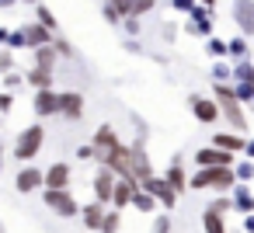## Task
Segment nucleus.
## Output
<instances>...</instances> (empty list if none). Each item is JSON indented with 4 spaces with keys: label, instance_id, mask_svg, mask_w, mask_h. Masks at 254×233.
<instances>
[{
    "label": "nucleus",
    "instance_id": "obj_10",
    "mask_svg": "<svg viewBox=\"0 0 254 233\" xmlns=\"http://www.w3.org/2000/svg\"><path fill=\"white\" fill-rule=\"evenodd\" d=\"M195 167H233V153H226V150L209 143V146H202L195 153Z\"/></svg>",
    "mask_w": 254,
    "mask_h": 233
},
{
    "label": "nucleus",
    "instance_id": "obj_40",
    "mask_svg": "<svg viewBox=\"0 0 254 233\" xmlns=\"http://www.w3.org/2000/svg\"><path fill=\"white\" fill-rule=\"evenodd\" d=\"M157 7V0H132V14L136 18H143V14H150Z\"/></svg>",
    "mask_w": 254,
    "mask_h": 233
},
{
    "label": "nucleus",
    "instance_id": "obj_28",
    "mask_svg": "<svg viewBox=\"0 0 254 233\" xmlns=\"http://www.w3.org/2000/svg\"><path fill=\"white\" fill-rule=\"evenodd\" d=\"M233 94L240 98V105H254V80H233Z\"/></svg>",
    "mask_w": 254,
    "mask_h": 233
},
{
    "label": "nucleus",
    "instance_id": "obj_18",
    "mask_svg": "<svg viewBox=\"0 0 254 233\" xmlns=\"http://www.w3.org/2000/svg\"><path fill=\"white\" fill-rule=\"evenodd\" d=\"M53 35H56V32H49V28H46V25H39V21H35V25H25V42H28V49L49 46V42H53Z\"/></svg>",
    "mask_w": 254,
    "mask_h": 233
},
{
    "label": "nucleus",
    "instance_id": "obj_21",
    "mask_svg": "<svg viewBox=\"0 0 254 233\" xmlns=\"http://www.w3.org/2000/svg\"><path fill=\"white\" fill-rule=\"evenodd\" d=\"M119 143V136H115V129L112 125H98V132H94V139H91V146L98 150V157L105 153V150H112Z\"/></svg>",
    "mask_w": 254,
    "mask_h": 233
},
{
    "label": "nucleus",
    "instance_id": "obj_33",
    "mask_svg": "<svg viewBox=\"0 0 254 233\" xmlns=\"http://www.w3.org/2000/svg\"><path fill=\"white\" fill-rule=\"evenodd\" d=\"M53 49H56V53H60V56H66V59H70V56H77V49H73V46H70V39H63V35H60V32H56V35H53Z\"/></svg>",
    "mask_w": 254,
    "mask_h": 233
},
{
    "label": "nucleus",
    "instance_id": "obj_16",
    "mask_svg": "<svg viewBox=\"0 0 254 233\" xmlns=\"http://www.w3.org/2000/svg\"><path fill=\"white\" fill-rule=\"evenodd\" d=\"M14 188H18L21 195H28V191H35V188H42V171H35V167H21V171H18V177H14Z\"/></svg>",
    "mask_w": 254,
    "mask_h": 233
},
{
    "label": "nucleus",
    "instance_id": "obj_15",
    "mask_svg": "<svg viewBox=\"0 0 254 233\" xmlns=\"http://www.w3.org/2000/svg\"><path fill=\"white\" fill-rule=\"evenodd\" d=\"M42 184L46 188H70V164H53L46 174H42Z\"/></svg>",
    "mask_w": 254,
    "mask_h": 233
},
{
    "label": "nucleus",
    "instance_id": "obj_46",
    "mask_svg": "<svg viewBox=\"0 0 254 233\" xmlns=\"http://www.w3.org/2000/svg\"><path fill=\"white\" fill-rule=\"evenodd\" d=\"M153 233H171V216H157L153 219Z\"/></svg>",
    "mask_w": 254,
    "mask_h": 233
},
{
    "label": "nucleus",
    "instance_id": "obj_8",
    "mask_svg": "<svg viewBox=\"0 0 254 233\" xmlns=\"http://www.w3.org/2000/svg\"><path fill=\"white\" fill-rule=\"evenodd\" d=\"M188 108H191V115H195L202 125L219 122V105H216V98H198V94H191V98H188Z\"/></svg>",
    "mask_w": 254,
    "mask_h": 233
},
{
    "label": "nucleus",
    "instance_id": "obj_20",
    "mask_svg": "<svg viewBox=\"0 0 254 233\" xmlns=\"http://www.w3.org/2000/svg\"><path fill=\"white\" fill-rule=\"evenodd\" d=\"M132 191H136V181L119 177V181H115V191H112V209H126V205L132 202Z\"/></svg>",
    "mask_w": 254,
    "mask_h": 233
},
{
    "label": "nucleus",
    "instance_id": "obj_26",
    "mask_svg": "<svg viewBox=\"0 0 254 233\" xmlns=\"http://www.w3.org/2000/svg\"><path fill=\"white\" fill-rule=\"evenodd\" d=\"M202 226H205V233H226V223H223V216L216 209H205L202 212Z\"/></svg>",
    "mask_w": 254,
    "mask_h": 233
},
{
    "label": "nucleus",
    "instance_id": "obj_50",
    "mask_svg": "<svg viewBox=\"0 0 254 233\" xmlns=\"http://www.w3.org/2000/svg\"><path fill=\"white\" fill-rule=\"evenodd\" d=\"M244 153H247V157L254 160V139H247V143H244Z\"/></svg>",
    "mask_w": 254,
    "mask_h": 233
},
{
    "label": "nucleus",
    "instance_id": "obj_36",
    "mask_svg": "<svg viewBox=\"0 0 254 233\" xmlns=\"http://www.w3.org/2000/svg\"><path fill=\"white\" fill-rule=\"evenodd\" d=\"M205 209H216L219 216H226V212L233 209V198H230V195H219V198H212V202H209Z\"/></svg>",
    "mask_w": 254,
    "mask_h": 233
},
{
    "label": "nucleus",
    "instance_id": "obj_5",
    "mask_svg": "<svg viewBox=\"0 0 254 233\" xmlns=\"http://www.w3.org/2000/svg\"><path fill=\"white\" fill-rule=\"evenodd\" d=\"M188 14H191V18L185 21V32H188V35H195V39H209V35H212V7L195 4Z\"/></svg>",
    "mask_w": 254,
    "mask_h": 233
},
{
    "label": "nucleus",
    "instance_id": "obj_9",
    "mask_svg": "<svg viewBox=\"0 0 254 233\" xmlns=\"http://www.w3.org/2000/svg\"><path fill=\"white\" fill-rule=\"evenodd\" d=\"M35 115L39 118H53V115H60V91L56 87H42V91H35Z\"/></svg>",
    "mask_w": 254,
    "mask_h": 233
},
{
    "label": "nucleus",
    "instance_id": "obj_34",
    "mask_svg": "<svg viewBox=\"0 0 254 233\" xmlns=\"http://www.w3.org/2000/svg\"><path fill=\"white\" fill-rule=\"evenodd\" d=\"M233 174H237V181H254V160L247 157L244 164H237V167H233Z\"/></svg>",
    "mask_w": 254,
    "mask_h": 233
},
{
    "label": "nucleus",
    "instance_id": "obj_6",
    "mask_svg": "<svg viewBox=\"0 0 254 233\" xmlns=\"http://www.w3.org/2000/svg\"><path fill=\"white\" fill-rule=\"evenodd\" d=\"M139 188H143V191H150V195H153V198H157L164 209H174V202H178V191L167 184V177L150 174V177H143V181H139Z\"/></svg>",
    "mask_w": 254,
    "mask_h": 233
},
{
    "label": "nucleus",
    "instance_id": "obj_32",
    "mask_svg": "<svg viewBox=\"0 0 254 233\" xmlns=\"http://www.w3.org/2000/svg\"><path fill=\"white\" fill-rule=\"evenodd\" d=\"M230 77H233V66H230L226 59H216V63H212V80H219V84H226Z\"/></svg>",
    "mask_w": 254,
    "mask_h": 233
},
{
    "label": "nucleus",
    "instance_id": "obj_22",
    "mask_svg": "<svg viewBox=\"0 0 254 233\" xmlns=\"http://www.w3.org/2000/svg\"><path fill=\"white\" fill-rule=\"evenodd\" d=\"M32 53H35V66L56 70V63H60V53L53 49V42H49V46H39V49H32Z\"/></svg>",
    "mask_w": 254,
    "mask_h": 233
},
{
    "label": "nucleus",
    "instance_id": "obj_44",
    "mask_svg": "<svg viewBox=\"0 0 254 233\" xmlns=\"http://www.w3.org/2000/svg\"><path fill=\"white\" fill-rule=\"evenodd\" d=\"M195 4H198V0H171V7H174L178 14H188V11H191Z\"/></svg>",
    "mask_w": 254,
    "mask_h": 233
},
{
    "label": "nucleus",
    "instance_id": "obj_7",
    "mask_svg": "<svg viewBox=\"0 0 254 233\" xmlns=\"http://www.w3.org/2000/svg\"><path fill=\"white\" fill-rule=\"evenodd\" d=\"M60 118H66V122L84 118V94L80 91H60Z\"/></svg>",
    "mask_w": 254,
    "mask_h": 233
},
{
    "label": "nucleus",
    "instance_id": "obj_27",
    "mask_svg": "<svg viewBox=\"0 0 254 233\" xmlns=\"http://www.w3.org/2000/svg\"><path fill=\"white\" fill-rule=\"evenodd\" d=\"M167 184H171V188H174L178 195H181V191L188 188V177H185V171H181V164H171V167H167Z\"/></svg>",
    "mask_w": 254,
    "mask_h": 233
},
{
    "label": "nucleus",
    "instance_id": "obj_52",
    "mask_svg": "<svg viewBox=\"0 0 254 233\" xmlns=\"http://www.w3.org/2000/svg\"><path fill=\"white\" fill-rule=\"evenodd\" d=\"M0 233H4V223H0Z\"/></svg>",
    "mask_w": 254,
    "mask_h": 233
},
{
    "label": "nucleus",
    "instance_id": "obj_49",
    "mask_svg": "<svg viewBox=\"0 0 254 233\" xmlns=\"http://www.w3.org/2000/svg\"><path fill=\"white\" fill-rule=\"evenodd\" d=\"M7 39H11V28H4V25H0V46H7Z\"/></svg>",
    "mask_w": 254,
    "mask_h": 233
},
{
    "label": "nucleus",
    "instance_id": "obj_43",
    "mask_svg": "<svg viewBox=\"0 0 254 233\" xmlns=\"http://www.w3.org/2000/svg\"><path fill=\"white\" fill-rule=\"evenodd\" d=\"M14 108V94L11 91H0V115H7Z\"/></svg>",
    "mask_w": 254,
    "mask_h": 233
},
{
    "label": "nucleus",
    "instance_id": "obj_35",
    "mask_svg": "<svg viewBox=\"0 0 254 233\" xmlns=\"http://www.w3.org/2000/svg\"><path fill=\"white\" fill-rule=\"evenodd\" d=\"M14 70V49L0 46V73H11Z\"/></svg>",
    "mask_w": 254,
    "mask_h": 233
},
{
    "label": "nucleus",
    "instance_id": "obj_19",
    "mask_svg": "<svg viewBox=\"0 0 254 233\" xmlns=\"http://www.w3.org/2000/svg\"><path fill=\"white\" fill-rule=\"evenodd\" d=\"M244 132H216L212 136V146H219V150H226V153H244Z\"/></svg>",
    "mask_w": 254,
    "mask_h": 233
},
{
    "label": "nucleus",
    "instance_id": "obj_51",
    "mask_svg": "<svg viewBox=\"0 0 254 233\" xmlns=\"http://www.w3.org/2000/svg\"><path fill=\"white\" fill-rule=\"evenodd\" d=\"M18 4V0H0V7H14Z\"/></svg>",
    "mask_w": 254,
    "mask_h": 233
},
{
    "label": "nucleus",
    "instance_id": "obj_47",
    "mask_svg": "<svg viewBox=\"0 0 254 233\" xmlns=\"http://www.w3.org/2000/svg\"><path fill=\"white\" fill-rule=\"evenodd\" d=\"M108 4H112L122 18H126V14H132V0H108Z\"/></svg>",
    "mask_w": 254,
    "mask_h": 233
},
{
    "label": "nucleus",
    "instance_id": "obj_45",
    "mask_svg": "<svg viewBox=\"0 0 254 233\" xmlns=\"http://www.w3.org/2000/svg\"><path fill=\"white\" fill-rule=\"evenodd\" d=\"M98 157V150L91 146V143H84V146H77V160H94Z\"/></svg>",
    "mask_w": 254,
    "mask_h": 233
},
{
    "label": "nucleus",
    "instance_id": "obj_1",
    "mask_svg": "<svg viewBox=\"0 0 254 233\" xmlns=\"http://www.w3.org/2000/svg\"><path fill=\"white\" fill-rule=\"evenodd\" d=\"M212 98H216V105H219V115L230 122V129H233V132H244V129H247V115H244L240 98L233 94V87L212 80Z\"/></svg>",
    "mask_w": 254,
    "mask_h": 233
},
{
    "label": "nucleus",
    "instance_id": "obj_30",
    "mask_svg": "<svg viewBox=\"0 0 254 233\" xmlns=\"http://www.w3.org/2000/svg\"><path fill=\"white\" fill-rule=\"evenodd\" d=\"M205 53H209L212 59H226V42L216 39V35H209V39H205Z\"/></svg>",
    "mask_w": 254,
    "mask_h": 233
},
{
    "label": "nucleus",
    "instance_id": "obj_38",
    "mask_svg": "<svg viewBox=\"0 0 254 233\" xmlns=\"http://www.w3.org/2000/svg\"><path fill=\"white\" fill-rule=\"evenodd\" d=\"M7 49H14V53H18V49H28V42H25V28H14V32H11Z\"/></svg>",
    "mask_w": 254,
    "mask_h": 233
},
{
    "label": "nucleus",
    "instance_id": "obj_2",
    "mask_svg": "<svg viewBox=\"0 0 254 233\" xmlns=\"http://www.w3.org/2000/svg\"><path fill=\"white\" fill-rule=\"evenodd\" d=\"M233 184H237V174H233V167H198V171L188 177V188H191V191L212 188V191L226 195V191H233Z\"/></svg>",
    "mask_w": 254,
    "mask_h": 233
},
{
    "label": "nucleus",
    "instance_id": "obj_14",
    "mask_svg": "<svg viewBox=\"0 0 254 233\" xmlns=\"http://www.w3.org/2000/svg\"><path fill=\"white\" fill-rule=\"evenodd\" d=\"M25 84H28L32 91L53 87V84H56V70H46V66H32V70H25Z\"/></svg>",
    "mask_w": 254,
    "mask_h": 233
},
{
    "label": "nucleus",
    "instance_id": "obj_48",
    "mask_svg": "<svg viewBox=\"0 0 254 233\" xmlns=\"http://www.w3.org/2000/svg\"><path fill=\"white\" fill-rule=\"evenodd\" d=\"M244 230H247V233H254V212H247V216H244Z\"/></svg>",
    "mask_w": 254,
    "mask_h": 233
},
{
    "label": "nucleus",
    "instance_id": "obj_31",
    "mask_svg": "<svg viewBox=\"0 0 254 233\" xmlns=\"http://www.w3.org/2000/svg\"><path fill=\"white\" fill-rule=\"evenodd\" d=\"M233 80H254V63L251 59H237L233 63Z\"/></svg>",
    "mask_w": 254,
    "mask_h": 233
},
{
    "label": "nucleus",
    "instance_id": "obj_4",
    "mask_svg": "<svg viewBox=\"0 0 254 233\" xmlns=\"http://www.w3.org/2000/svg\"><path fill=\"white\" fill-rule=\"evenodd\" d=\"M46 209H53L56 216H63V219H70V216H77V198L66 191V188H46Z\"/></svg>",
    "mask_w": 254,
    "mask_h": 233
},
{
    "label": "nucleus",
    "instance_id": "obj_41",
    "mask_svg": "<svg viewBox=\"0 0 254 233\" xmlns=\"http://www.w3.org/2000/svg\"><path fill=\"white\" fill-rule=\"evenodd\" d=\"M101 14H105V21H108V25H122V14H119V11H115V7L108 4V0H105V7H101Z\"/></svg>",
    "mask_w": 254,
    "mask_h": 233
},
{
    "label": "nucleus",
    "instance_id": "obj_23",
    "mask_svg": "<svg viewBox=\"0 0 254 233\" xmlns=\"http://www.w3.org/2000/svg\"><path fill=\"white\" fill-rule=\"evenodd\" d=\"M247 53H251V46H247V35H237V39H230L226 42V59H247Z\"/></svg>",
    "mask_w": 254,
    "mask_h": 233
},
{
    "label": "nucleus",
    "instance_id": "obj_25",
    "mask_svg": "<svg viewBox=\"0 0 254 233\" xmlns=\"http://www.w3.org/2000/svg\"><path fill=\"white\" fill-rule=\"evenodd\" d=\"M101 219H105V205H101V202L84 205V223H87L91 230H101Z\"/></svg>",
    "mask_w": 254,
    "mask_h": 233
},
{
    "label": "nucleus",
    "instance_id": "obj_29",
    "mask_svg": "<svg viewBox=\"0 0 254 233\" xmlns=\"http://www.w3.org/2000/svg\"><path fill=\"white\" fill-rule=\"evenodd\" d=\"M35 21H39V25H46L49 32H56V14H53L46 4H35Z\"/></svg>",
    "mask_w": 254,
    "mask_h": 233
},
{
    "label": "nucleus",
    "instance_id": "obj_39",
    "mask_svg": "<svg viewBox=\"0 0 254 233\" xmlns=\"http://www.w3.org/2000/svg\"><path fill=\"white\" fill-rule=\"evenodd\" d=\"M115 230H119V209L105 212V219H101V233H115Z\"/></svg>",
    "mask_w": 254,
    "mask_h": 233
},
{
    "label": "nucleus",
    "instance_id": "obj_37",
    "mask_svg": "<svg viewBox=\"0 0 254 233\" xmlns=\"http://www.w3.org/2000/svg\"><path fill=\"white\" fill-rule=\"evenodd\" d=\"M122 28H126V35H129V39H136L143 25H139V18H136V14H126V18H122Z\"/></svg>",
    "mask_w": 254,
    "mask_h": 233
},
{
    "label": "nucleus",
    "instance_id": "obj_13",
    "mask_svg": "<svg viewBox=\"0 0 254 233\" xmlns=\"http://www.w3.org/2000/svg\"><path fill=\"white\" fill-rule=\"evenodd\" d=\"M129 164H132V177H136V184H139L143 177H150V174H153V167H150V157H146L143 143L129 146Z\"/></svg>",
    "mask_w": 254,
    "mask_h": 233
},
{
    "label": "nucleus",
    "instance_id": "obj_12",
    "mask_svg": "<svg viewBox=\"0 0 254 233\" xmlns=\"http://www.w3.org/2000/svg\"><path fill=\"white\" fill-rule=\"evenodd\" d=\"M233 21L240 28V35H254V0H233Z\"/></svg>",
    "mask_w": 254,
    "mask_h": 233
},
{
    "label": "nucleus",
    "instance_id": "obj_11",
    "mask_svg": "<svg viewBox=\"0 0 254 233\" xmlns=\"http://www.w3.org/2000/svg\"><path fill=\"white\" fill-rule=\"evenodd\" d=\"M115 181H119V174H115L112 167H105V164H101V171H98V174H94V181H91V184H94V195H98V202H101V205H108V202H112Z\"/></svg>",
    "mask_w": 254,
    "mask_h": 233
},
{
    "label": "nucleus",
    "instance_id": "obj_24",
    "mask_svg": "<svg viewBox=\"0 0 254 233\" xmlns=\"http://www.w3.org/2000/svg\"><path fill=\"white\" fill-rule=\"evenodd\" d=\"M129 205H132V209H139V212H153V209H157L160 202H157V198H153L150 191H143V188L136 184V191H132V202H129Z\"/></svg>",
    "mask_w": 254,
    "mask_h": 233
},
{
    "label": "nucleus",
    "instance_id": "obj_42",
    "mask_svg": "<svg viewBox=\"0 0 254 233\" xmlns=\"http://www.w3.org/2000/svg\"><path fill=\"white\" fill-rule=\"evenodd\" d=\"M21 84H25V73H14V70L4 73V87H7V91H14V87H21Z\"/></svg>",
    "mask_w": 254,
    "mask_h": 233
},
{
    "label": "nucleus",
    "instance_id": "obj_17",
    "mask_svg": "<svg viewBox=\"0 0 254 233\" xmlns=\"http://www.w3.org/2000/svg\"><path fill=\"white\" fill-rule=\"evenodd\" d=\"M230 198H233V209H237V212H244V216H247V212H254V191L247 188V181H237Z\"/></svg>",
    "mask_w": 254,
    "mask_h": 233
},
{
    "label": "nucleus",
    "instance_id": "obj_53",
    "mask_svg": "<svg viewBox=\"0 0 254 233\" xmlns=\"http://www.w3.org/2000/svg\"><path fill=\"white\" fill-rule=\"evenodd\" d=\"M25 4H35V0H25Z\"/></svg>",
    "mask_w": 254,
    "mask_h": 233
},
{
    "label": "nucleus",
    "instance_id": "obj_3",
    "mask_svg": "<svg viewBox=\"0 0 254 233\" xmlns=\"http://www.w3.org/2000/svg\"><path fill=\"white\" fill-rule=\"evenodd\" d=\"M42 143H46V129H42V125H28V129H21L18 139H14V157H18L21 164H28V160L39 157Z\"/></svg>",
    "mask_w": 254,
    "mask_h": 233
}]
</instances>
